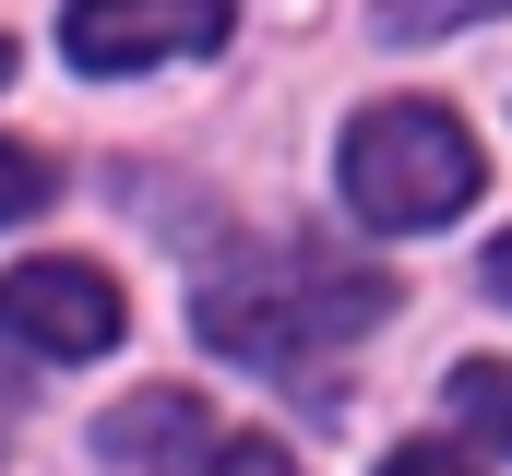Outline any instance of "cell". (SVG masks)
<instances>
[{
  "label": "cell",
  "instance_id": "cell-2",
  "mask_svg": "<svg viewBox=\"0 0 512 476\" xmlns=\"http://www.w3.org/2000/svg\"><path fill=\"white\" fill-rule=\"evenodd\" d=\"M334 179H346V215H370V227H441V215H465L477 203V131L453 108H429V96H382V108L346 119V155H334Z\"/></svg>",
  "mask_w": 512,
  "mask_h": 476
},
{
  "label": "cell",
  "instance_id": "cell-5",
  "mask_svg": "<svg viewBox=\"0 0 512 476\" xmlns=\"http://www.w3.org/2000/svg\"><path fill=\"white\" fill-rule=\"evenodd\" d=\"M203 441H227V429H215L203 393H179V381H143V393H120V405L96 417V453H108V465H191Z\"/></svg>",
  "mask_w": 512,
  "mask_h": 476
},
{
  "label": "cell",
  "instance_id": "cell-3",
  "mask_svg": "<svg viewBox=\"0 0 512 476\" xmlns=\"http://www.w3.org/2000/svg\"><path fill=\"white\" fill-rule=\"evenodd\" d=\"M0 322H12V346H36V357H108L120 346V286L96 274V262H12L0 274Z\"/></svg>",
  "mask_w": 512,
  "mask_h": 476
},
{
  "label": "cell",
  "instance_id": "cell-10",
  "mask_svg": "<svg viewBox=\"0 0 512 476\" xmlns=\"http://www.w3.org/2000/svg\"><path fill=\"white\" fill-rule=\"evenodd\" d=\"M382 476H477V465H465V453H453V441H405V453H393Z\"/></svg>",
  "mask_w": 512,
  "mask_h": 476
},
{
  "label": "cell",
  "instance_id": "cell-9",
  "mask_svg": "<svg viewBox=\"0 0 512 476\" xmlns=\"http://www.w3.org/2000/svg\"><path fill=\"white\" fill-rule=\"evenodd\" d=\"M36 203H48V155L0 143V227H12V215H36Z\"/></svg>",
  "mask_w": 512,
  "mask_h": 476
},
{
  "label": "cell",
  "instance_id": "cell-11",
  "mask_svg": "<svg viewBox=\"0 0 512 476\" xmlns=\"http://www.w3.org/2000/svg\"><path fill=\"white\" fill-rule=\"evenodd\" d=\"M489 286H501V298H512V227L489 238Z\"/></svg>",
  "mask_w": 512,
  "mask_h": 476
},
{
  "label": "cell",
  "instance_id": "cell-1",
  "mask_svg": "<svg viewBox=\"0 0 512 476\" xmlns=\"http://www.w3.org/2000/svg\"><path fill=\"white\" fill-rule=\"evenodd\" d=\"M370 322H393V274L322 250V238L239 250V262L203 286V346L262 369V381H322V357H346Z\"/></svg>",
  "mask_w": 512,
  "mask_h": 476
},
{
  "label": "cell",
  "instance_id": "cell-12",
  "mask_svg": "<svg viewBox=\"0 0 512 476\" xmlns=\"http://www.w3.org/2000/svg\"><path fill=\"white\" fill-rule=\"evenodd\" d=\"M0 84H12V36H0Z\"/></svg>",
  "mask_w": 512,
  "mask_h": 476
},
{
  "label": "cell",
  "instance_id": "cell-6",
  "mask_svg": "<svg viewBox=\"0 0 512 476\" xmlns=\"http://www.w3.org/2000/svg\"><path fill=\"white\" fill-rule=\"evenodd\" d=\"M512 0H370V24H382L393 48H417V36H453V24H489Z\"/></svg>",
  "mask_w": 512,
  "mask_h": 476
},
{
  "label": "cell",
  "instance_id": "cell-7",
  "mask_svg": "<svg viewBox=\"0 0 512 476\" xmlns=\"http://www.w3.org/2000/svg\"><path fill=\"white\" fill-rule=\"evenodd\" d=\"M453 417H477V441L512 453V369L501 357H465V369H453Z\"/></svg>",
  "mask_w": 512,
  "mask_h": 476
},
{
  "label": "cell",
  "instance_id": "cell-4",
  "mask_svg": "<svg viewBox=\"0 0 512 476\" xmlns=\"http://www.w3.org/2000/svg\"><path fill=\"white\" fill-rule=\"evenodd\" d=\"M227 36V0H72L60 12V48L72 72H155V60H191Z\"/></svg>",
  "mask_w": 512,
  "mask_h": 476
},
{
  "label": "cell",
  "instance_id": "cell-8",
  "mask_svg": "<svg viewBox=\"0 0 512 476\" xmlns=\"http://www.w3.org/2000/svg\"><path fill=\"white\" fill-rule=\"evenodd\" d=\"M167 476H298V465H286L274 441H203L191 465H167Z\"/></svg>",
  "mask_w": 512,
  "mask_h": 476
}]
</instances>
